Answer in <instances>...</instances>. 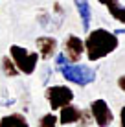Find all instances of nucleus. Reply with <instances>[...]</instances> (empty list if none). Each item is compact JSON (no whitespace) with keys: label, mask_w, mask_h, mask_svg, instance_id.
<instances>
[{"label":"nucleus","mask_w":125,"mask_h":127,"mask_svg":"<svg viewBox=\"0 0 125 127\" xmlns=\"http://www.w3.org/2000/svg\"><path fill=\"white\" fill-rule=\"evenodd\" d=\"M120 41L118 35L114 32H109L105 28H98L88 32L87 39H85V52H87L88 61H100L103 57H107L109 54L118 48Z\"/></svg>","instance_id":"obj_1"},{"label":"nucleus","mask_w":125,"mask_h":127,"mask_svg":"<svg viewBox=\"0 0 125 127\" xmlns=\"http://www.w3.org/2000/svg\"><path fill=\"white\" fill-rule=\"evenodd\" d=\"M9 57L13 59V63L17 64L19 72L26 74V76L33 74L35 68H37V64H39V54L37 52H29V50H26V48L19 46V44H13L9 48Z\"/></svg>","instance_id":"obj_2"},{"label":"nucleus","mask_w":125,"mask_h":127,"mask_svg":"<svg viewBox=\"0 0 125 127\" xmlns=\"http://www.w3.org/2000/svg\"><path fill=\"white\" fill-rule=\"evenodd\" d=\"M59 72L63 74V77L70 83H75L79 87L90 85L94 79H96V72H94L90 66H85V64H77V63H68L64 66L59 68Z\"/></svg>","instance_id":"obj_3"},{"label":"nucleus","mask_w":125,"mask_h":127,"mask_svg":"<svg viewBox=\"0 0 125 127\" xmlns=\"http://www.w3.org/2000/svg\"><path fill=\"white\" fill-rule=\"evenodd\" d=\"M44 96H46V99H48L51 111H59V109H63L64 105L74 101V90L68 89V87H64V85L48 87Z\"/></svg>","instance_id":"obj_4"},{"label":"nucleus","mask_w":125,"mask_h":127,"mask_svg":"<svg viewBox=\"0 0 125 127\" xmlns=\"http://www.w3.org/2000/svg\"><path fill=\"white\" fill-rule=\"evenodd\" d=\"M90 114H92L98 127H109L114 120V114L105 99H94L90 103Z\"/></svg>","instance_id":"obj_5"},{"label":"nucleus","mask_w":125,"mask_h":127,"mask_svg":"<svg viewBox=\"0 0 125 127\" xmlns=\"http://www.w3.org/2000/svg\"><path fill=\"white\" fill-rule=\"evenodd\" d=\"M63 54L66 55L68 63H79L85 54V41L77 35H68L63 44Z\"/></svg>","instance_id":"obj_6"},{"label":"nucleus","mask_w":125,"mask_h":127,"mask_svg":"<svg viewBox=\"0 0 125 127\" xmlns=\"http://www.w3.org/2000/svg\"><path fill=\"white\" fill-rule=\"evenodd\" d=\"M35 46H37V54L41 59L48 61L51 59L55 54H57V41L50 35H42V37H37L35 41Z\"/></svg>","instance_id":"obj_7"},{"label":"nucleus","mask_w":125,"mask_h":127,"mask_svg":"<svg viewBox=\"0 0 125 127\" xmlns=\"http://www.w3.org/2000/svg\"><path fill=\"white\" fill-rule=\"evenodd\" d=\"M59 111H61V114H59V122H61L63 125L77 124V122H81V118H83V109L75 107V105H72V103L64 105V107L59 109Z\"/></svg>","instance_id":"obj_8"},{"label":"nucleus","mask_w":125,"mask_h":127,"mask_svg":"<svg viewBox=\"0 0 125 127\" xmlns=\"http://www.w3.org/2000/svg\"><path fill=\"white\" fill-rule=\"evenodd\" d=\"M75 9L81 17V26L85 32H90V20H92V9H90L88 0H74Z\"/></svg>","instance_id":"obj_9"},{"label":"nucleus","mask_w":125,"mask_h":127,"mask_svg":"<svg viewBox=\"0 0 125 127\" xmlns=\"http://www.w3.org/2000/svg\"><path fill=\"white\" fill-rule=\"evenodd\" d=\"M0 127H29V124L22 114L15 112V114H6L0 118Z\"/></svg>","instance_id":"obj_10"},{"label":"nucleus","mask_w":125,"mask_h":127,"mask_svg":"<svg viewBox=\"0 0 125 127\" xmlns=\"http://www.w3.org/2000/svg\"><path fill=\"white\" fill-rule=\"evenodd\" d=\"M0 64H2V72L6 74L7 77H17V76L20 74L19 68H17V64L13 63V59L9 57V55H4V57H2V63H0Z\"/></svg>","instance_id":"obj_11"},{"label":"nucleus","mask_w":125,"mask_h":127,"mask_svg":"<svg viewBox=\"0 0 125 127\" xmlns=\"http://www.w3.org/2000/svg\"><path fill=\"white\" fill-rule=\"evenodd\" d=\"M107 9H109L110 17H112L114 20H118V22L125 24V7H123V6H120L118 2H114V4H110Z\"/></svg>","instance_id":"obj_12"},{"label":"nucleus","mask_w":125,"mask_h":127,"mask_svg":"<svg viewBox=\"0 0 125 127\" xmlns=\"http://www.w3.org/2000/svg\"><path fill=\"white\" fill-rule=\"evenodd\" d=\"M39 127H59V116H55L53 112H48L39 120Z\"/></svg>","instance_id":"obj_13"},{"label":"nucleus","mask_w":125,"mask_h":127,"mask_svg":"<svg viewBox=\"0 0 125 127\" xmlns=\"http://www.w3.org/2000/svg\"><path fill=\"white\" fill-rule=\"evenodd\" d=\"M64 64H68V59H66V55L64 54H57L55 55V68H61V66H64Z\"/></svg>","instance_id":"obj_14"},{"label":"nucleus","mask_w":125,"mask_h":127,"mask_svg":"<svg viewBox=\"0 0 125 127\" xmlns=\"http://www.w3.org/2000/svg\"><path fill=\"white\" fill-rule=\"evenodd\" d=\"M120 125L125 127V107H122V111H120Z\"/></svg>","instance_id":"obj_15"},{"label":"nucleus","mask_w":125,"mask_h":127,"mask_svg":"<svg viewBox=\"0 0 125 127\" xmlns=\"http://www.w3.org/2000/svg\"><path fill=\"white\" fill-rule=\"evenodd\" d=\"M53 11H55V13H59V17H63V15H64V9L61 7V4H57V2H55V6H53Z\"/></svg>","instance_id":"obj_16"},{"label":"nucleus","mask_w":125,"mask_h":127,"mask_svg":"<svg viewBox=\"0 0 125 127\" xmlns=\"http://www.w3.org/2000/svg\"><path fill=\"white\" fill-rule=\"evenodd\" d=\"M98 2L101 4V6H105V7H109L110 4H114V2H118V0H98Z\"/></svg>","instance_id":"obj_17"},{"label":"nucleus","mask_w":125,"mask_h":127,"mask_svg":"<svg viewBox=\"0 0 125 127\" xmlns=\"http://www.w3.org/2000/svg\"><path fill=\"white\" fill-rule=\"evenodd\" d=\"M118 87H120V89H122L123 92H125V76H122V77L118 79Z\"/></svg>","instance_id":"obj_18"},{"label":"nucleus","mask_w":125,"mask_h":127,"mask_svg":"<svg viewBox=\"0 0 125 127\" xmlns=\"http://www.w3.org/2000/svg\"><path fill=\"white\" fill-rule=\"evenodd\" d=\"M50 77V68H44V76H42V83H46Z\"/></svg>","instance_id":"obj_19"}]
</instances>
